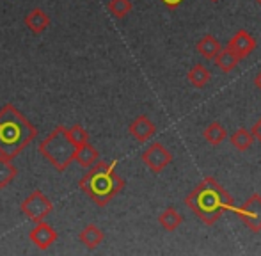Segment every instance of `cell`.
<instances>
[{
	"label": "cell",
	"mask_w": 261,
	"mask_h": 256,
	"mask_svg": "<svg viewBox=\"0 0 261 256\" xmlns=\"http://www.w3.org/2000/svg\"><path fill=\"white\" fill-rule=\"evenodd\" d=\"M185 204L204 222L212 226L227 212L237 210L229 192L212 176H206L185 197Z\"/></svg>",
	"instance_id": "cell-1"
},
{
	"label": "cell",
	"mask_w": 261,
	"mask_h": 256,
	"mask_svg": "<svg viewBox=\"0 0 261 256\" xmlns=\"http://www.w3.org/2000/svg\"><path fill=\"white\" fill-rule=\"evenodd\" d=\"M36 137V125H32L13 104H6L0 109V155L14 159Z\"/></svg>",
	"instance_id": "cell-2"
},
{
	"label": "cell",
	"mask_w": 261,
	"mask_h": 256,
	"mask_svg": "<svg viewBox=\"0 0 261 256\" xmlns=\"http://www.w3.org/2000/svg\"><path fill=\"white\" fill-rule=\"evenodd\" d=\"M116 166L117 160H112V162H100L98 160L80 178V191L98 207H107L124 189V180L116 173Z\"/></svg>",
	"instance_id": "cell-3"
},
{
	"label": "cell",
	"mask_w": 261,
	"mask_h": 256,
	"mask_svg": "<svg viewBox=\"0 0 261 256\" xmlns=\"http://www.w3.org/2000/svg\"><path fill=\"white\" fill-rule=\"evenodd\" d=\"M38 149L59 173H64L68 169L69 164L75 160L76 151V148L73 146V142L69 141L68 134H66V126L62 125L55 126L48 134V137L39 142Z\"/></svg>",
	"instance_id": "cell-4"
},
{
	"label": "cell",
	"mask_w": 261,
	"mask_h": 256,
	"mask_svg": "<svg viewBox=\"0 0 261 256\" xmlns=\"http://www.w3.org/2000/svg\"><path fill=\"white\" fill-rule=\"evenodd\" d=\"M20 210L29 221L32 222H39V221H45L54 210V203L50 201V197L46 196L43 191L36 189L21 201L20 204Z\"/></svg>",
	"instance_id": "cell-5"
},
{
	"label": "cell",
	"mask_w": 261,
	"mask_h": 256,
	"mask_svg": "<svg viewBox=\"0 0 261 256\" xmlns=\"http://www.w3.org/2000/svg\"><path fill=\"white\" fill-rule=\"evenodd\" d=\"M234 214L238 215V219H240L252 233L261 232V196L259 194H252L242 207H237Z\"/></svg>",
	"instance_id": "cell-6"
},
{
	"label": "cell",
	"mask_w": 261,
	"mask_h": 256,
	"mask_svg": "<svg viewBox=\"0 0 261 256\" xmlns=\"http://www.w3.org/2000/svg\"><path fill=\"white\" fill-rule=\"evenodd\" d=\"M141 159H142V162L151 169V173H162V171L172 162L174 157H172V153L169 151L162 142H153L151 146H148V148L142 151Z\"/></svg>",
	"instance_id": "cell-7"
},
{
	"label": "cell",
	"mask_w": 261,
	"mask_h": 256,
	"mask_svg": "<svg viewBox=\"0 0 261 256\" xmlns=\"http://www.w3.org/2000/svg\"><path fill=\"white\" fill-rule=\"evenodd\" d=\"M31 242L34 244L38 249L46 251L55 244L57 240V232L54 229V226H50L48 222L45 221H39L36 222V226L31 229V235H29Z\"/></svg>",
	"instance_id": "cell-8"
},
{
	"label": "cell",
	"mask_w": 261,
	"mask_h": 256,
	"mask_svg": "<svg viewBox=\"0 0 261 256\" xmlns=\"http://www.w3.org/2000/svg\"><path fill=\"white\" fill-rule=\"evenodd\" d=\"M128 132L132 134V137L139 142H148L153 135L156 134V125L148 118V116H137L134 121L128 126Z\"/></svg>",
	"instance_id": "cell-9"
},
{
	"label": "cell",
	"mask_w": 261,
	"mask_h": 256,
	"mask_svg": "<svg viewBox=\"0 0 261 256\" xmlns=\"http://www.w3.org/2000/svg\"><path fill=\"white\" fill-rule=\"evenodd\" d=\"M227 46H229L240 59H244V57L251 56V54L256 50V39L252 38L247 31H238L237 34L229 39Z\"/></svg>",
	"instance_id": "cell-10"
},
{
	"label": "cell",
	"mask_w": 261,
	"mask_h": 256,
	"mask_svg": "<svg viewBox=\"0 0 261 256\" xmlns=\"http://www.w3.org/2000/svg\"><path fill=\"white\" fill-rule=\"evenodd\" d=\"M25 25L32 34H41L43 31H46L50 25V16L48 13H45L43 9L36 7V9L29 11L27 16H25Z\"/></svg>",
	"instance_id": "cell-11"
},
{
	"label": "cell",
	"mask_w": 261,
	"mask_h": 256,
	"mask_svg": "<svg viewBox=\"0 0 261 256\" xmlns=\"http://www.w3.org/2000/svg\"><path fill=\"white\" fill-rule=\"evenodd\" d=\"M79 240L87 247V249H96V247L105 240V233L101 232L96 224H87L86 228L80 232Z\"/></svg>",
	"instance_id": "cell-12"
},
{
	"label": "cell",
	"mask_w": 261,
	"mask_h": 256,
	"mask_svg": "<svg viewBox=\"0 0 261 256\" xmlns=\"http://www.w3.org/2000/svg\"><path fill=\"white\" fill-rule=\"evenodd\" d=\"M213 61H215L217 68H219L220 71L229 73L238 66V63H240V57H238L237 54L229 48V46H226V48H220L219 52H217V56L213 57Z\"/></svg>",
	"instance_id": "cell-13"
},
{
	"label": "cell",
	"mask_w": 261,
	"mask_h": 256,
	"mask_svg": "<svg viewBox=\"0 0 261 256\" xmlns=\"http://www.w3.org/2000/svg\"><path fill=\"white\" fill-rule=\"evenodd\" d=\"M75 160L82 167L89 169L91 166H94V164H96L98 160H100V153H98V149L94 148V146L91 144V142H86V144H82L80 148H76Z\"/></svg>",
	"instance_id": "cell-14"
},
{
	"label": "cell",
	"mask_w": 261,
	"mask_h": 256,
	"mask_svg": "<svg viewBox=\"0 0 261 256\" xmlns=\"http://www.w3.org/2000/svg\"><path fill=\"white\" fill-rule=\"evenodd\" d=\"M18 167L14 166L13 159L0 155V189H6L11 185V182L16 178Z\"/></svg>",
	"instance_id": "cell-15"
},
{
	"label": "cell",
	"mask_w": 261,
	"mask_h": 256,
	"mask_svg": "<svg viewBox=\"0 0 261 256\" xmlns=\"http://www.w3.org/2000/svg\"><path fill=\"white\" fill-rule=\"evenodd\" d=\"M229 142L237 151H247L254 144V137L247 128H238L229 135Z\"/></svg>",
	"instance_id": "cell-16"
},
{
	"label": "cell",
	"mask_w": 261,
	"mask_h": 256,
	"mask_svg": "<svg viewBox=\"0 0 261 256\" xmlns=\"http://www.w3.org/2000/svg\"><path fill=\"white\" fill-rule=\"evenodd\" d=\"M158 222H160V226L165 229V232H174V229H178L179 224L183 222V217L179 215V212L176 210V208L169 207L158 215Z\"/></svg>",
	"instance_id": "cell-17"
},
{
	"label": "cell",
	"mask_w": 261,
	"mask_h": 256,
	"mask_svg": "<svg viewBox=\"0 0 261 256\" xmlns=\"http://www.w3.org/2000/svg\"><path fill=\"white\" fill-rule=\"evenodd\" d=\"M203 137H204V141H206L208 144L219 146V144H222V142L227 139V132H226V128L220 125L219 121H213V123H210L206 128H204Z\"/></svg>",
	"instance_id": "cell-18"
},
{
	"label": "cell",
	"mask_w": 261,
	"mask_h": 256,
	"mask_svg": "<svg viewBox=\"0 0 261 256\" xmlns=\"http://www.w3.org/2000/svg\"><path fill=\"white\" fill-rule=\"evenodd\" d=\"M220 48H222L220 43L217 41V38L212 34L203 36V38L197 41V52H199L203 57H206V59H213Z\"/></svg>",
	"instance_id": "cell-19"
},
{
	"label": "cell",
	"mask_w": 261,
	"mask_h": 256,
	"mask_svg": "<svg viewBox=\"0 0 261 256\" xmlns=\"http://www.w3.org/2000/svg\"><path fill=\"white\" fill-rule=\"evenodd\" d=\"M187 76H189V82L192 84L194 87H197V89H203L210 80H212V73H210V69L204 68L203 64H196L190 69Z\"/></svg>",
	"instance_id": "cell-20"
},
{
	"label": "cell",
	"mask_w": 261,
	"mask_h": 256,
	"mask_svg": "<svg viewBox=\"0 0 261 256\" xmlns=\"http://www.w3.org/2000/svg\"><path fill=\"white\" fill-rule=\"evenodd\" d=\"M132 0H110L109 4H107V9H109V13L112 14L114 18H124L130 14L132 11Z\"/></svg>",
	"instance_id": "cell-21"
},
{
	"label": "cell",
	"mask_w": 261,
	"mask_h": 256,
	"mask_svg": "<svg viewBox=\"0 0 261 256\" xmlns=\"http://www.w3.org/2000/svg\"><path fill=\"white\" fill-rule=\"evenodd\" d=\"M66 134H68L69 141L73 142L75 148H80L82 144L89 142V134H87V130L82 125H73V126L66 128Z\"/></svg>",
	"instance_id": "cell-22"
},
{
	"label": "cell",
	"mask_w": 261,
	"mask_h": 256,
	"mask_svg": "<svg viewBox=\"0 0 261 256\" xmlns=\"http://www.w3.org/2000/svg\"><path fill=\"white\" fill-rule=\"evenodd\" d=\"M251 134H252V137H254V141H258L261 144V118L254 123V126L251 128Z\"/></svg>",
	"instance_id": "cell-23"
},
{
	"label": "cell",
	"mask_w": 261,
	"mask_h": 256,
	"mask_svg": "<svg viewBox=\"0 0 261 256\" xmlns=\"http://www.w3.org/2000/svg\"><path fill=\"white\" fill-rule=\"evenodd\" d=\"M160 2L164 4V6L167 7V9H176V7L181 6V4L185 2V0H160Z\"/></svg>",
	"instance_id": "cell-24"
},
{
	"label": "cell",
	"mask_w": 261,
	"mask_h": 256,
	"mask_svg": "<svg viewBox=\"0 0 261 256\" xmlns=\"http://www.w3.org/2000/svg\"><path fill=\"white\" fill-rule=\"evenodd\" d=\"M254 86L258 87V89L261 91V71H258V75H256V79H254Z\"/></svg>",
	"instance_id": "cell-25"
},
{
	"label": "cell",
	"mask_w": 261,
	"mask_h": 256,
	"mask_svg": "<svg viewBox=\"0 0 261 256\" xmlns=\"http://www.w3.org/2000/svg\"><path fill=\"white\" fill-rule=\"evenodd\" d=\"M210 2H219V0H210Z\"/></svg>",
	"instance_id": "cell-26"
},
{
	"label": "cell",
	"mask_w": 261,
	"mask_h": 256,
	"mask_svg": "<svg viewBox=\"0 0 261 256\" xmlns=\"http://www.w3.org/2000/svg\"><path fill=\"white\" fill-rule=\"evenodd\" d=\"M256 2H258V4H259V6H261V0H256Z\"/></svg>",
	"instance_id": "cell-27"
}]
</instances>
